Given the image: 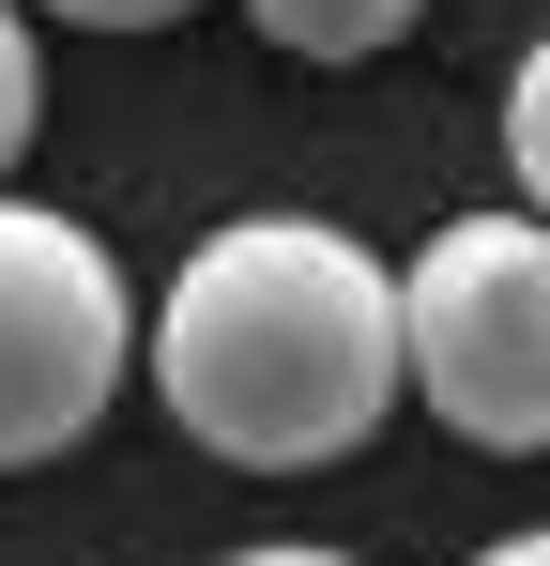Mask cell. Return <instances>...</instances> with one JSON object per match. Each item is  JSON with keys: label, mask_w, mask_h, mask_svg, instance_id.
<instances>
[{"label": "cell", "mask_w": 550, "mask_h": 566, "mask_svg": "<svg viewBox=\"0 0 550 566\" xmlns=\"http://www.w3.org/2000/svg\"><path fill=\"white\" fill-rule=\"evenodd\" d=\"M245 15H261L290 62H382V46H398L429 0H245Z\"/></svg>", "instance_id": "277c9868"}, {"label": "cell", "mask_w": 550, "mask_h": 566, "mask_svg": "<svg viewBox=\"0 0 550 566\" xmlns=\"http://www.w3.org/2000/svg\"><path fill=\"white\" fill-rule=\"evenodd\" d=\"M505 169H520V214H550V31L520 46V77H505Z\"/></svg>", "instance_id": "5b68a950"}, {"label": "cell", "mask_w": 550, "mask_h": 566, "mask_svg": "<svg viewBox=\"0 0 550 566\" xmlns=\"http://www.w3.org/2000/svg\"><path fill=\"white\" fill-rule=\"evenodd\" d=\"M230 566H352V552H306V536H261V552H230Z\"/></svg>", "instance_id": "ba28073f"}, {"label": "cell", "mask_w": 550, "mask_h": 566, "mask_svg": "<svg viewBox=\"0 0 550 566\" xmlns=\"http://www.w3.org/2000/svg\"><path fill=\"white\" fill-rule=\"evenodd\" d=\"M46 15H77V31H169V15H199V0H46Z\"/></svg>", "instance_id": "52a82bcc"}, {"label": "cell", "mask_w": 550, "mask_h": 566, "mask_svg": "<svg viewBox=\"0 0 550 566\" xmlns=\"http://www.w3.org/2000/svg\"><path fill=\"white\" fill-rule=\"evenodd\" d=\"M31 123H46V62H31V15L0 0V169L31 154Z\"/></svg>", "instance_id": "8992f818"}, {"label": "cell", "mask_w": 550, "mask_h": 566, "mask_svg": "<svg viewBox=\"0 0 550 566\" xmlns=\"http://www.w3.org/2000/svg\"><path fill=\"white\" fill-rule=\"evenodd\" d=\"M154 398L230 474H321L413 398L398 261L337 214H230L154 291Z\"/></svg>", "instance_id": "6da1fadb"}, {"label": "cell", "mask_w": 550, "mask_h": 566, "mask_svg": "<svg viewBox=\"0 0 550 566\" xmlns=\"http://www.w3.org/2000/svg\"><path fill=\"white\" fill-rule=\"evenodd\" d=\"M123 368H154L123 261L92 245L77 214L0 199V474L77 460L107 429V398H123Z\"/></svg>", "instance_id": "3957f363"}, {"label": "cell", "mask_w": 550, "mask_h": 566, "mask_svg": "<svg viewBox=\"0 0 550 566\" xmlns=\"http://www.w3.org/2000/svg\"><path fill=\"white\" fill-rule=\"evenodd\" d=\"M474 566H550V536H489V552H474Z\"/></svg>", "instance_id": "9c48e42d"}, {"label": "cell", "mask_w": 550, "mask_h": 566, "mask_svg": "<svg viewBox=\"0 0 550 566\" xmlns=\"http://www.w3.org/2000/svg\"><path fill=\"white\" fill-rule=\"evenodd\" d=\"M398 306H413V398L458 444L536 460L550 444V214H444L398 261Z\"/></svg>", "instance_id": "7a4b0ae2"}]
</instances>
